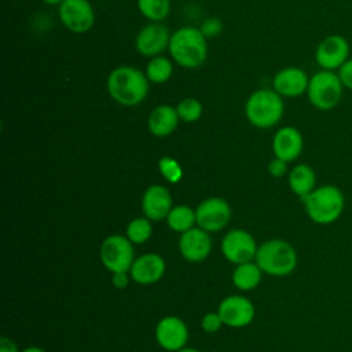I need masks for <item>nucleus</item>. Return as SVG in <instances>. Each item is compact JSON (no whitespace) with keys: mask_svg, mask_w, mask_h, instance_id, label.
I'll return each instance as SVG.
<instances>
[{"mask_svg":"<svg viewBox=\"0 0 352 352\" xmlns=\"http://www.w3.org/2000/svg\"><path fill=\"white\" fill-rule=\"evenodd\" d=\"M148 78L146 73L133 66H118L107 77L106 88L110 98L121 106H136L148 94Z\"/></svg>","mask_w":352,"mask_h":352,"instance_id":"1","label":"nucleus"},{"mask_svg":"<svg viewBox=\"0 0 352 352\" xmlns=\"http://www.w3.org/2000/svg\"><path fill=\"white\" fill-rule=\"evenodd\" d=\"M168 51L170 58L184 69H197L208 56L206 37L199 28L183 26L170 36Z\"/></svg>","mask_w":352,"mask_h":352,"instance_id":"2","label":"nucleus"},{"mask_svg":"<svg viewBox=\"0 0 352 352\" xmlns=\"http://www.w3.org/2000/svg\"><path fill=\"white\" fill-rule=\"evenodd\" d=\"M301 201L308 217L314 223L323 226L338 220L345 206L342 191L333 184H324L315 188Z\"/></svg>","mask_w":352,"mask_h":352,"instance_id":"3","label":"nucleus"},{"mask_svg":"<svg viewBox=\"0 0 352 352\" xmlns=\"http://www.w3.org/2000/svg\"><path fill=\"white\" fill-rule=\"evenodd\" d=\"M285 111L283 96L274 88H260L246 100L245 114L256 128H271L276 125Z\"/></svg>","mask_w":352,"mask_h":352,"instance_id":"4","label":"nucleus"},{"mask_svg":"<svg viewBox=\"0 0 352 352\" xmlns=\"http://www.w3.org/2000/svg\"><path fill=\"white\" fill-rule=\"evenodd\" d=\"M254 258L263 272L274 276H286L292 274L297 265L294 248L282 239H271L263 243L257 249Z\"/></svg>","mask_w":352,"mask_h":352,"instance_id":"5","label":"nucleus"},{"mask_svg":"<svg viewBox=\"0 0 352 352\" xmlns=\"http://www.w3.org/2000/svg\"><path fill=\"white\" fill-rule=\"evenodd\" d=\"M344 85L337 72L320 69L309 77L307 96L309 103L322 111H329L338 106L344 94Z\"/></svg>","mask_w":352,"mask_h":352,"instance_id":"6","label":"nucleus"},{"mask_svg":"<svg viewBox=\"0 0 352 352\" xmlns=\"http://www.w3.org/2000/svg\"><path fill=\"white\" fill-rule=\"evenodd\" d=\"M100 260L110 272H129L135 258L132 242L121 235L107 236L100 246Z\"/></svg>","mask_w":352,"mask_h":352,"instance_id":"7","label":"nucleus"},{"mask_svg":"<svg viewBox=\"0 0 352 352\" xmlns=\"http://www.w3.org/2000/svg\"><path fill=\"white\" fill-rule=\"evenodd\" d=\"M58 15L62 25L77 34L87 33L95 23V12L88 0H63L59 4Z\"/></svg>","mask_w":352,"mask_h":352,"instance_id":"8","label":"nucleus"},{"mask_svg":"<svg viewBox=\"0 0 352 352\" xmlns=\"http://www.w3.org/2000/svg\"><path fill=\"white\" fill-rule=\"evenodd\" d=\"M351 47L348 40L341 34L326 36L315 50V60L323 70L337 72L344 62L349 59Z\"/></svg>","mask_w":352,"mask_h":352,"instance_id":"9","label":"nucleus"},{"mask_svg":"<svg viewBox=\"0 0 352 352\" xmlns=\"http://www.w3.org/2000/svg\"><path fill=\"white\" fill-rule=\"evenodd\" d=\"M170 36L172 34L169 33V29L165 25L160 22L147 23L136 34V38H135L136 51L146 58L158 56L165 50H168Z\"/></svg>","mask_w":352,"mask_h":352,"instance_id":"10","label":"nucleus"},{"mask_svg":"<svg viewBox=\"0 0 352 352\" xmlns=\"http://www.w3.org/2000/svg\"><path fill=\"white\" fill-rule=\"evenodd\" d=\"M257 249L254 238L245 230H231L221 241L224 257L236 265L252 261Z\"/></svg>","mask_w":352,"mask_h":352,"instance_id":"11","label":"nucleus"},{"mask_svg":"<svg viewBox=\"0 0 352 352\" xmlns=\"http://www.w3.org/2000/svg\"><path fill=\"white\" fill-rule=\"evenodd\" d=\"M197 224L208 232L220 231L227 226L231 217L230 205L221 198H208L202 201L197 210Z\"/></svg>","mask_w":352,"mask_h":352,"instance_id":"12","label":"nucleus"},{"mask_svg":"<svg viewBox=\"0 0 352 352\" xmlns=\"http://www.w3.org/2000/svg\"><path fill=\"white\" fill-rule=\"evenodd\" d=\"M308 84V74L297 66L283 67L272 78V88L283 98H297L307 94Z\"/></svg>","mask_w":352,"mask_h":352,"instance_id":"13","label":"nucleus"},{"mask_svg":"<svg viewBox=\"0 0 352 352\" xmlns=\"http://www.w3.org/2000/svg\"><path fill=\"white\" fill-rule=\"evenodd\" d=\"M224 324L230 327H243L248 326L254 318L253 304L242 296H228L226 297L217 309Z\"/></svg>","mask_w":352,"mask_h":352,"instance_id":"14","label":"nucleus"},{"mask_svg":"<svg viewBox=\"0 0 352 352\" xmlns=\"http://www.w3.org/2000/svg\"><path fill=\"white\" fill-rule=\"evenodd\" d=\"M155 338L164 349L176 352L184 348L188 340V330L180 318L165 316L155 327Z\"/></svg>","mask_w":352,"mask_h":352,"instance_id":"15","label":"nucleus"},{"mask_svg":"<svg viewBox=\"0 0 352 352\" xmlns=\"http://www.w3.org/2000/svg\"><path fill=\"white\" fill-rule=\"evenodd\" d=\"M212 249V241L208 231L201 227L190 228L182 234L179 239V250L182 256L191 263H199L205 260Z\"/></svg>","mask_w":352,"mask_h":352,"instance_id":"16","label":"nucleus"},{"mask_svg":"<svg viewBox=\"0 0 352 352\" xmlns=\"http://www.w3.org/2000/svg\"><path fill=\"white\" fill-rule=\"evenodd\" d=\"M304 147L301 132L294 126H283L276 131L272 139V151L276 158L292 162L300 157Z\"/></svg>","mask_w":352,"mask_h":352,"instance_id":"17","label":"nucleus"},{"mask_svg":"<svg viewBox=\"0 0 352 352\" xmlns=\"http://www.w3.org/2000/svg\"><path fill=\"white\" fill-rule=\"evenodd\" d=\"M165 272V261L160 254L147 253L135 258L129 274L139 285H151L158 282Z\"/></svg>","mask_w":352,"mask_h":352,"instance_id":"18","label":"nucleus"},{"mask_svg":"<svg viewBox=\"0 0 352 352\" xmlns=\"http://www.w3.org/2000/svg\"><path fill=\"white\" fill-rule=\"evenodd\" d=\"M142 209L150 220L158 221L166 219L172 209V197L168 188L160 184L150 186L143 194Z\"/></svg>","mask_w":352,"mask_h":352,"instance_id":"19","label":"nucleus"},{"mask_svg":"<svg viewBox=\"0 0 352 352\" xmlns=\"http://www.w3.org/2000/svg\"><path fill=\"white\" fill-rule=\"evenodd\" d=\"M179 121L180 118L176 107L170 104H160L150 113L147 125L154 136L165 138L177 128Z\"/></svg>","mask_w":352,"mask_h":352,"instance_id":"20","label":"nucleus"},{"mask_svg":"<svg viewBox=\"0 0 352 352\" xmlns=\"http://www.w3.org/2000/svg\"><path fill=\"white\" fill-rule=\"evenodd\" d=\"M315 170L307 164H298L289 172V187L300 199H304L315 190Z\"/></svg>","mask_w":352,"mask_h":352,"instance_id":"21","label":"nucleus"},{"mask_svg":"<svg viewBox=\"0 0 352 352\" xmlns=\"http://www.w3.org/2000/svg\"><path fill=\"white\" fill-rule=\"evenodd\" d=\"M261 268L257 263H242L238 264L232 272V282L241 290H250L254 289L261 280Z\"/></svg>","mask_w":352,"mask_h":352,"instance_id":"22","label":"nucleus"},{"mask_svg":"<svg viewBox=\"0 0 352 352\" xmlns=\"http://www.w3.org/2000/svg\"><path fill=\"white\" fill-rule=\"evenodd\" d=\"M144 73L150 82L162 84V82H166L172 77L173 65L166 56L158 55V56L150 58Z\"/></svg>","mask_w":352,"mask_h":352,"instance_id":"23","label":"nucleus"},{"mask_svg":"<svg viewBox=\"0 0 352 352\" xmlns=\"http://www.w3.org/2000/svg\"><path fill=\"white\" fill-rule=\"evenodd\" d=\"M168 226L176 231V232H186L187 230L192 228L194 224L197 223V216L195 212L184 205H179L170 209L168 217H166Z\"/></svg>","mask_w":352,"mask_h":352,"instance_id":"24","label":"nucleus"},{"mask_svg":"<svg viewBox=\"0 0 352 352\" xmlns=\"http://www.w3.org/2000/svg\"><path fill=\"white\" fill-rule=\"evenodd\" d=\"M138 10L146 19L161 22L170 12V0H138Z\"/></svg>","mask_w":352,"mask_h":352,"instance_id":"25","label":"nucleus"},{"mask_svg":"<svg viewBox=\"0 0 352 352\" xmlns=\"http://www.w3.org/2000/svg\"><path fill=\"white\" fill-rule=\"evenodd\" d=\"M153 227L148 217H136L126 227V238L132 243H144L151 236Z\"/></svg>","mask_w":352,"mask_h":352,"instance_id":"26","label":"nucleus"},{"mask_svg":"<svg viewBox=\"0 0 352 352\" xmlns=\"http://www.w3.org/2000/svg\"><path fill=\"white\" fill-rule=\"evenodd\" d=\"M176 111L182 121L195 122L202 116V104L195 98H184L177 103Z\"/></svg>","mask_w":352,"mask_h":352,"instance_id":"27","label":"nucleus"},{"mask_svg":"<svg viewBox=\"0 0 352 352\" xmlns=\"http://www.w3.org/2000/svg\"><path fill=\"white\" fill-rule=\"evenodd\" d=\"M158 168L161 175L170 183H177L183 176L180 164L172 157H162L158 162Z\"/></svg>","mask_w":352,"mask_h":352,"instance_id":"28","label":"nucleus"},{"mask_svg":"<svg viewBox=\"0 0 352 352\" xmlns=\"http://www.w3.org/2000/svg\"><path fill=\"white\" fill-rule=\"evenodd\" d=\"M199 29H201V32L204 33V36H205L206 38H212V37H216V36H219V34L221 33V30H223V22H221V19L217 18V16H209V18H206V19L201 23Z\"/></svg>","mask_w":352,"mask_h":352,"instance_id":"29","label":"nucleus"},{"mask_svg":"<svg viewBox=\"0 0 352 352\" xmlns=\"http://www.w3.org/2000/svg\"><path fill=\"white\" fill-rule=\"evenodd\" d=\"M221 324H224V323H223V320H221L219 312H209V314H206V315L202 318V320H201V326H202V329H204L206 333H214V331H217V330L221 327Z\"/></svg>","mask_w":352,"mask_h":352,"instance_id":"30","label":"nucleus"},{"mask_svg":"<svg viewBox=\"0 0 352 352\" xmlns=\"http://www.w3.org/2000/svg\"><path fill=\"white\" fill-rule=\"evenodd\" d=\"M337 74L344 88L352 91V58H349L346 62L341 65V67L337 70Z\"/></svg>","mask_w":352,"mask_h":352,"instance_id":"31","label":"nucleus"},{"mask_svg":"<svg viewBox=\"0 0 352 352\" xmlns=\"http://www.w3.org/2000/svg\"><path fill=\"white\" fill-rule=\"evenodd\" d=\"M268 172L271 176L274 177H282L286 175L287 172V162L280 160V158H274L270 164H268Z\"/></svg>","mask_w":352,"mask_h":352,"instance_id":"32","label":"nucleus"},{"mask_svg":"<svg viewBox=\"0 0 352 352\" xmlns=\"http://www.w3.org/2000/svg\"><path fill=\"white\" fill-rule=\"evenodd\" d=\"M111 282L114 285V287L117 289H124L128 286L129 283V278H128V272L125 271H118V272H111Z\"/></svg>","mask_w":352,"mask_h":352,"instance_id":"33","label":"nucleus"},{"mask_svg":"<svg viewBox=\"0 0 352 352\" xmlns=\"http://www.w3.org/2000/svg\"><path fill=\"white\" fill-rule=\"evenodd\" d=\"M0 352H18L16 344L11 338L3 336L0 338Z\"/></svg>","mask_w":352,"mask_h":352,"instance_id":"34","label":"nucleus"},{"mask_svg":"<svg viewBox=\"0 0 352 352\" xmlns=\"http://www.w3.org/2000/svg\"><path fill=\"white\" fill-rule=\"evenodd\" d=\"M22 352H45V351L41 349V348H38V346H29V348L23 349Z\"/></svg>","mask_w":352,"mask_h":352,"instance_id":"35","label":"nucleus"},{"mask_svg":"<svg viewBox=\"0 0 352 352\" xmlns=\"http://www.w3.org/2000/svg\"><path fill=\"white\" fill-rule=\"evenodd\" d=\"M41 1H44L45 4H50V6H59L63 0H41Z\"/></svg>","mask_w":352,"mask_h":352,"instance_id":"36","label":"nucleus"},{"mask_svg":"<svg viewBox=\"0 0 352 352\" xmlns=\"http://www.w3.org/2000/svg\"><path fill=\"white\" fill-rule=\"evenodd\" d=\"M176 352H199V351L192 349V348H182V349H179V351H176Z\"/></svg>","mask_w":352,"mask_h":352,"instance_id":"37","label":"nucleus"}]
</instances>
